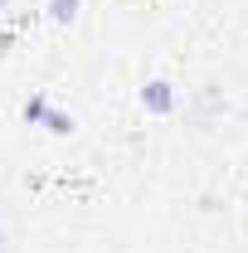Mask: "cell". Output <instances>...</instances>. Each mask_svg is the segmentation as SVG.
I'll list each match as a JSON object with an SVG mask.
<instances>
[{"mask_svg":"<svg viewBox=\"0 0 248 253\" xmlns=\"http://www.w3.org/2000/svg\"><path fill=\"white\" fill-rule=\"evenodd\" d=\"M49 20L54 25H73L78 20V0H49Z\"/></svg>","mask_w":248,"mask_h":253,"instance_id":"3","label":"cell"},{"mask_svg":"<svg viewBox=\"0 0 248 253\" xmlns=\"http://www.w3.org/2000/svg\"><path fill=\"white\" fill-rule=\"evenodd\" d=\"M39 122L49 126V131H54V136H73V117H68V112H54V107H44V117H39Z\"/></svg>","mask_w":248,"mask_h":253,"instance_id":"2","label":"cell"},{"mask_svg":"<svg viewBox=\"0 0 248 253\" xmlns=\"http://www.w3.org/2000/svg\"><path fill=\"white\" fill-rule=\"evenodd\" d=\"M5 5H10V0H0V10H5Z\"/></svg>","mask_w":248,"mask_h":253,"instance_id":"5","label":"cell"},{"mask_svg":"<svg viewBox=\"0 0 248 253\" xmlns=\"http://www.w3.org/2000/svg\"><path fill=\"white\" fill-rule=\"evenodd\" d=\"M44 107H49V97H44V93H34L30 102H25V122H39V117H44Z\"/></svg>","mask_w":248,"mask_h":253,"instance_id":"4","label":"cell"},{"mask_svg":"<svg viewBox=\"0 0 248 253\" xmlns=\"http://www.w3.org/2000/svg\"><path fill=\"white\" fill-rule=\"evenodd\" d=\"M141 107H146V112H156V117H165V112L175 107V88H170L165 78H151V83L141 88Z\"/></svg>","mask_w":248,"mask_h":253,"instance_id":"1","label":"cell"}]
</instances>
